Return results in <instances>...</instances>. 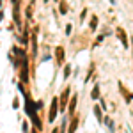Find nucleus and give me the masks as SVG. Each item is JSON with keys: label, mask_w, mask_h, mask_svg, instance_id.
Here are the masks:
<instances>
[{"label": "nucleus", "mask_w": 133, "mask_h": 133, "mask_svg": "<svg viewBox=\"0 0 133 133\" xmlns=\"http://www.w3.org/2000/svg\"><path fill=\"white\" fill-rule=\"evenodd\" d=\"M57 110H61V108H59V98L55 96V98H51V107H50V114H48L50 123H53L57 119Z\"/></svg>", "instance_id": "obj_1"}, {"label": "nucleus", "mask_w": 133, "mask_h": 133, "mask_svg": "<svg viewBox=\"0 0 133 133\" xmlns=\"http://www.w3.org/2000/svg\"><path fill=\"white\" fill-rule=\"evenodd\" d=\"M20 78L23 83L29 82V57L21 62V66H20Z\"/></svg>", "instance_id": "obj_2"}, {"label": "nucleus", "mask_w": 133, "mask_h": 133, "mask_svg": "<svg viewBox=\"0 0 133 133\" xmlns=\"http://www.w3.org/2000/svg\"><path fill=\"white\" fill-rule=\"evenodd\" d=\"M71 98H69V87H66L64 91H62L61 98H59V108H61V112H64L66 110V105H68V101H69Z\"/></svg>", "instance_id": "obj_3"}, {"label": "nucleus", "mask_w": 133, "mask_h": 133, "mask_svg": "<svg viewBox=\"0 0 133 133\" xmlns=\"http://www.w3.org/2000/svg\"><path fill=\"white\" fill-rule=\"evenodd\" d=\"M115 34H117V37H119V41L123 43L124 48H128L130 44H128V37H126V32H124L123 27H117V29H115Z\"/></svg>", "instance_id": "obj_4"}, {"label": "nucleus", "mask_w": 133, "mask_h": 133, "mask_svg": "<svg viewBox=\"0 0 133 133\" xmlns=\"http://www.w3.org/2000/svg\"><path fill=\"white\" fill-rule=\"evenodd\" d=\"M55 61H57L59 66L64 64V48H62V46H57V48H55Z\"/></svg>", "instance_id": "obj_5"}, {"label": "nucleus", "mask_w": 133, "mask_h": 133, "mask_svg": "<svg viewBox=\"0 0 133 133\" xmlns=\"http://www.w3.org/2000/svg\"><path fill=\"white\" fill-rule=\"evenodd\" d=\"M76 128H78V117L73 115L71 123H69V128H68V133H75V131H76Z\"/></svg>", "instance_id": "obj_6"}, {"label": "nucleus", "mask_w": 133, "mask_h": 133, "mask_svg": "<svg viewBox=\"0 0 133 133\" xmlns=\"http://www.w3.org/2000/svg\"><path fill=\"white\" fill-rule=\"evenodd\" d=\"M76 99H78V96L76 94H73V98L69 99V114H75V108H76Z\"/></svg>", "instance_id": "obj_7"}, {"label": "nucleus", "mask_w": 133, "mask_h": 133, "mask_svg": "<svg viewBox=\"0 0 133 133\" xmlns=\"http://www.w3.org/2000/svg\"><path fill=\"white\" fill-rule=\"evenodd\" d=\"M91 98L92 99H99V83H96L91 91Z\"/></svg>", "instance_id": "obj_8"}, {"label": "nucleus", "mask_w": 133, "mask_h": 133, "mask_svg": "<svg viewBox=\"0 0 133 133\" xmlns=\"http://www.w3.org/2000/svg\"><path fill=\"white\" fill-rule=\"evenodd\" d=\"M119 89H121V92L124 94V98H126V101H131V99H133V94H130V92L126 91V89H124V87L121 85V83H119Z\"/></svg>", "instance_id": "obj_9"}, {"label": "nucleus", "mask_w": 133, "mask_h": 133, "mask_svg": "<svg viewBox=\"0 0 133 133\" xmlns=\"http://www.w3.org/2000/svg\"><path fill=\"white\" fill-rule=\"evenodd\" d=\"M94 114H96V119H98V121L101 123V121H103V114H101V108H99L98 105L94 107Z\"/></svg>", "instance_id": "obj_10"}, {"label": "nucleus", "mask_w": 133, "mask_h": 133, "mask_svg": "<svg viewBox=\"0 0 133 133\" xmlns=\"http://www.w3.org/2000/svg\"><path fill=\"white\" fill-rule=\"evenodd\" d=\"M89 27H91V30H96L98 29V16H92L91 18V25Z\"/></svg>", "instance_id": "obj_11"}, {"label": "nucleus", "mask_w": 133, "mask_h": 133, "mask_svg": "<svg viewBox=\"0 0 133 133\" xmlns=\"http://www.w3.org/2000/svg\"><path fill=\"white\" fill-rule=\"evenodd\" d=\"M59 7H61V14H66V12H68V4H66V0H61Z\"/></svg>", "instance_id": "obj_12"}, {"label": "nucleus", "mask_w": 133, "mask_h": 133, "mask_svg": "<svg viewBox=\"0 0 133 133\" xmlns=\"http://www.w3.org/2000/svg\"><path fill=\"white\" fill-rule=\"evenodd\" d=\"M32 53H34V55L37 53V43H36V32L32 34Z\"/></svg>", "instance_id": "obj_13"}, {"label": "nucleus", "mask_w": 133, "mask_h": 133, "mask_svg": "<svg viewBox=\"0 0 133 133\" xmlns=\"http://www.w3.org/2000/svg\"><path fill=\"white\" fill-rule=\"evenodd\" d=\"M69 75H71V66H66L64 68V78H68Z\"/></svg>", "instance_id": "obj_14"}, {"label": "nucleus", "mask_w": 133, "mask_h": 133, "mask_svg": "<svg viewBox=\"0 0 133 133\" xmlns=\"http://www.w3.org/2000/svg\"><path fill=\"white\" fill-rule=\"evenodd\" d=\"M27 16H29V18H30V16H32V7H30V5L27 7Z\"/></svg>", "instance_id": "obj_15"}, {"label": "nucleus", "mask_w": 133, "mask_h": 133, "mask_svg": "<svg viewBox=\"0 0 133 133\" xmlns=\"http://www.w3.org/2000/svg\"><path fill=\"white\" fill-rule=\"evenodd\" d=\"M85 14H87V9H83V11H82V16H80V20H82V21L85 20Z\"/></svg>", "instance_id": "obj_16"}, {"label": "nucleus", "mask_w": 133, "mask_h": 133, "mask_svg": "<svg viewBox=\"0 0 133 133\" xmlns=\"http://www.w3.org/2000/svg\"><path fill=\"white\" fill-rule=\"evenodd\" d=\"M66 34H68V36L71 34V25H68V27H66Z\"/></svg>", "instance_id": "obj_17"}, {"label": "nucleus", "mask_w": 133, "mask_h": 133, "mask_svg": "<svg viewBox=\"0 0 133 133\" xmlns=\"http://www.w3.org/2000/svg\"><path fill=\"white\" fill-rule=\"evenodd\" d=\"M99 43H103V36H99V37L96 39V44H99Z\"/></svg>", "instance_id": "obj_18"}, {"label": "nucleus", "mask_w": 133, "mask_h": 133, "mask_svg": "<svg viewBox=\"0 0 133 133\" xmlns=\"http://www.w3.org/2000/svg\"><path fill=\"white\" fill-rule=\"evenodd\" d=\"M2 18H4V12H2V11H0V20H2Z\"/></svg>", "instance_id": "obj_19"}, {"label": "nucleus", "mask_w": 133, "mask_h": 133, "mask_svg": "<svg viewBox=\"0 0 133 133\" xmlns=\"http://www.w3.org/2000/svg\"><path fill=\"white\" fill-rule=\"evenodd\" d=\"M53 133H59V130H57V128H53Z\"/></svg>", "instance_id": "obj_20"}, {"label": "nucleus", "mask_w": 133, "mask_h": 133, "mask_svg": "<svg viewBox=\"0 0 133 133\" xmlns=\"http://www.w3.org/2000/svg\"><path fill=\"white\" fill-rule=\"evenodd\" d=\"M110 4H115V0H110Z\"/></svg>", "instance_id": "obj_21"}, {"label": "nucleus", "mask_w": 133, "mask_h": 133, "mask_svg": "<svg viewBox=\"0 0 133 133\" xmlns=\"http://www.w3.org/2000/svg\"><path fill=\"white\" fill-rule=\"evenodd\" d=\"M131 43H133V41H131ZM131 50H133V44H131Z\"/></svg>", "instance_id": "obj_22"}, {"label": "nucleus", "mask_w": 133, "mask_h": 133, "mask_svg": "<svg viewBox=\"0 0 133 133\" xmlns=\"http://www.w3.org/2000/svg\"><path fill=\"white\" fill-rule=\"evenodd\" d=\"M0 5H2V0H0Z\"/></svg>", "instance_id": "obj_23"}, {"label": "nucleus", "mask_w": 133, "mask_h": 133, "mask_svg": "<svg viewBox=\"0 0 133 133\" xmlns=\"http://www.w3.org/2000/svg\"><path fill=\"white\" fill-rule=\"evenodd\" d=\"M32 133H36V130H34V131H32Z\"/></svg>", "instance_id": "obj_24"}, {"label": "nucleus", "mask_w": 133, "mask_h": 133, "mask_svg": "<svg viewBox=\"0 0 133 133\" xmlns=\"http://www.w3.org/2000/svg\"><path fill=\"white\" fill-rule=\"evenodd\" d=\"M44 2H46V0H44Z\"/></svg>", "instance_id": "obj_25"}]
</instances>
